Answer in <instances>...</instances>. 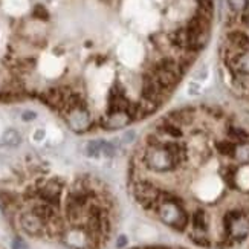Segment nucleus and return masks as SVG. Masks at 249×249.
<instances>
[{"label": "nucleus", "mask_w": 249, "mask_h": 249, "mask_svg": "<svg viewBox=\"0 0 249 249\" xmlns=\"http://www.w3.org/2000/svg\"><path fill=\"white\" fill-rule=\"evenodd\" d=\"M71 125L77 130V132H80V130H84L88 128L90 121H89V115L86 113L83 109H77V110H72L71 112Z\"/></svg>", "instance_id": "nucleus-8"}, {"label": "nucleus", "mask_w": 249, "mask_h": 249, "mask_svg": "<svg viewBox=\"0 0 249 249\" xmlns=\"http://www.w3.org/2000/svg\"><path fill=\"white\" fill-rule=\"evenodd\" d=\"M135 138H136L135 130H128V132H125V133H124V136H123V141H124L125 144H130V142H133Z\"/></svg>", "instance_id": "nucleus-23"}, {"label": "nucleus", "mask_w": 249, "mask_h": 249, "mask_svg": "<svg viewBox=\"0 0 249 249\" xmlns=\"http://www.w3.org/2000/svg\"><path fill=\"white\" fill-rule=\"evenodd\" d=\"M37 118V113L34 110H25L23 113H21V120H23L25 123H31L34 121Z\"/></svg>", "instance_id": "nucleus-22"}, {"label": "nucleus", "mask_w": 249, "mask_h": 249, "mask_svg": "<svg viewBox=\"0 0 249 249\" xmlns=\"http://www.w3.org/2000/svg\"><path fill=\"white\" fill-rule=\"evenodd\" d=\"M60 194H61V183H58L57 180H51L45 183V187H41L38 191V196L46 203H51V205L58 203Z\"/></svg>", "instance_id": "nucleus-4"}, {"label": "nucleus", "mask_w": 249, "mask_h": 249, "mask_svg": "<svg viewBox=\"0 0 249 249\" xmlns=\"http://www.w3.org/2000/svg\"><path fill=\"white\" fill-rule=\"evenodd\" d=\"M45 130H43V128H37L36 130V133H34V141H37V142H40V141H43V139H45Z\"/></svg>", "instance_id": "nucleus-25"}, {"label": "nucleus", "mask_w": 249, "mask_h": 249, "mask_svg": "<svg viewBox=\"0 0 249 249\" xmlns=\"http://www.w3.org/2000/svg\"><path fill=\"white\" fill-rule=\"evenodd\" d=\"M144 249H168V248L160 246V245H151V246H145Z\"/></svg>", "instance_id": "nucleus-28"}, {"label": "nucleus", "mask_w": 249, "mask_h": 249, "mask_svg": "<svg viewBox=\"0 0 249 249\" xmlns=\"http://www.w3.org/2000/svg\"><path fill=\"white\" fill-rule=\"evenodd\" d=\"M190 237H191V240L196 245H199V246H203V248L210 246V240H208V237L203 235V231H196L194 234H191Z\"/></svg>", "instance_id": "nucleus-17"}, {"label": "nucleus", "mask_w": 249, "mask_h": 249, "mask_svg": "<svg viewBox=\"0 0 249 249\" xmlns=\"http://www.w3.org/2000/svg\"><path fill=\"white\" fill-rule=\"evenodd\" d=\"M32 16H34L36 18H40V20H48L49 18V13L48 9L43 6V5H37L34 8V11H32Z\"/></svg>", "instance_id": "nucleus-18"}, {"label": "nucleus", "mask_w": 249, "mask_h": 249, "mask_svg": "<svg viewBox=\"0 0 249 249\" xmlns=\"http://www.w3.org/2000/svg\"><path fill=\"white\" fill-rule=\"evenodd\" d=\"M141 93H142V98L150 103V104H159L160 100L164 98V90L160 89V86L156 83V80L153 78V75H144L142 78V89H141Z\"/></svg>", "instance_id": "nucleus-3"}, {"label": "nucleus", "mask_w": 249, "mask_h": 249, "mask_svg": "<svg viewBox=\"0 0 249 249\" xmlns=\"http://www.w3.org/2000/svg\"><path fill=\"white\" fill-rule=\"evenodd\" d=\"M115 153H116L115 145L110 144V142H107V141H104L103 148H101V156H104V158H113Z\"/></svg>", "instance_id": "nucleus-19"}, {"label": "nucleus", "mask_w": 249, "mask_h": 249, "mask_svg": "<svg viewBox=\"0 0 249 249\" xmlns=\"http://www.w3.org/2000/svg\"><path fill=\"white\" fill-rule=\"evenodd\" d=\"M230 232L232 234V237H235V239H239V240L245 239L249 234V220L243 217V215H239L230 226Z\"/></svg>", "instance_id": "nucleus-7"}, {"label": "nucleus", "mask_w": 249, "mask_h": 249, "mask_svg": "<svg viewBox=\"0 0 249 249\" xmlns=\"http://www.w3.org/2000/svg\"><path fill=\"white\" fill-rule=\"evenodd\" d=\"M130 121H132L130 115L125 110H121V112H113V113H110V116L103 123V125L107 130H120V128L127 127L130 124Z\"/></svg>", "instance_id": "nucleus-6"}, {"label": "nucleus", "mask_w": 249, "mask_h": 249, "mask_svg": "<svg viewBox=\"0 0 249 249\" xmlns=\"http://www.w3.org/2000/svg\"><path fill=\"white\" fill-rule=\"evenodd\" d=\"M32 213H34L37 217H40L43 222H46V220H51L55 217V210L52 208V205L51 203H41V205H37V207L32 210Z\"/></svg>", "instance_id": "nucleus-9"}, {"label": "nucleus", "mask_w": 249, "mask_h": 249, "mask_svg": "<svg viewBox=\"0 0 249 249\" xmlns=\"http://www.w3.org/2000/svg\"><path fill=\"white\" fill-rule=\"evenodd\" d=\"M215 148H217V151H219V153H220L222 156L234 158V156H235L237 144L232 142V141H219V142L215 144Z\"/></svg>", "instance_id": "nucleus-11"}, {"label": "nucleus", "mask_w": 249, "mask_h": 249, "mask_svg": "<svg viewBox=\"0 0 249 249\" xmlns=\"http://www.w3.org/2000/svg\"><path fill=\"white\" fill-rule=\"evenodd\" d=\"M13 248H14V249H26L25 243H21L20 240H16L14 245H13Z\"/></svg>", "instance_id": "nucleus-27"}, {"label": "nucleus", "mask_w": 249, "mask_h": 249, "mask_svg": "<svg viewBox=\"0 0 249 249\" xmlns=\"http://www.w3.org/2000/svg\"><path fill=\"white\" fill-rule=\"evenodd\" d=\"M193 226L196 231H205L207 230V217L202 210H197L193 214Z\"/></svg>", "instance_id": "nucleus-14"}, {"label": "nucleus", "mask_w": 249, "mask_h": 249, "mask_svg": "<svg viewBox=\"0 0 249 249\" xmlns=\"http://www.w3.org/2000/svg\"><path fill=\"white\" fill-rule=\"evenodd\" d=\"M188 93L190 95H199L200 93V86L197 83H190L188 84Z\"/></svg>", "instance_id": "nucleus-24"}, {"label": "nucleus", "mask_w": 249, "mask_h": 249, "mask_svg": "<svg viewBox=\"0 0 249 249\" xmlns=\"http://www.w3.org/2000/svg\"><path fill=\"white\" fill-rule=\"evenodd\" d=\"M207 77H208V69L205 66H202L196 73H194V80L196 81H203V80H207Z\"/></svg>", "instance_id": "nucleus-21"}, {"label": "nucleus", "mask_w": 249, "mask_h": 249, "mask_svg": "<svg viewBox=\"0 0 249 249\" xmlns=\"http://www.w3.org/2000/svg\"><path fill=\"white\" fill-rule=\"evenodd\" d=\"M159 217L178 231H183L188 223V215L179 207V203L164 202L159 208Z\"/></svg>", "instance_id": "nucleus-2"}, {"label": "nucleus", "mask_w": 249, "mask_h": 249, "mask_svg": "<svg viewBox=\"0 0 249 249\" xmlns=\"http://www.w3.org/2000/svg\"><path fill=\"white\" fill-rule=\"evenodd\" d=\"M125 245H127V237H125V235H120V237H118L116 246H118V248H123V246H125Z\"/></svg>", "instance_id": "nucleus-26"}, {"label": "nucleus", "mask_w": 249, "mask_h": 249, "mask_svg": "<svg viewBox=\"0 0 249 249\" xmlns=\"http://www.w3.org/2000/svg\"><path fill=\"white\" fill-rule=\"evenodd\" d=\"M155 235V231L150 228V226H141V228L138 230V237H141V239H153Z\"/></svg>", "instance_id": "nucleus-20"}, {"label": "nucleus", "mask_w": 249, "mask_h": 249, "mask_svg": "<svg viewBox=\"0 0 249 249\" xmlns=\"http://www.w3.org/2000/svg\"><path fill=\"white\" fill-rule=\"evenodd\" d=\"M2 141H3V144H6L9 147H17L21 142V135L16 128H8L2 135Z\"/></svg>", "instance_id": "nucleus-10"}, {"label": "nucleus", "mask_w": 249, "mask_h": 249, "mask_svg": "<svg viewBox=\"0 0 249 249\" xmlns=\"http://www.w3.org/2000/svg\"><path fill=\"white\" fill-rule=\"evenodd\" d=\"M103 139H96V141H89V144L86 145V153L90 158H98L101 156V148H103Z\"/></svg>", "instance_id": "nucleus-13"}, {"label": "nucleus", "mask_w": 249, "mask_h": 249, "mask_svg": "<svg viewBox=\"0 0 249 249\" xmlns=\"http://www.w3.org/2000/svg\"><path fill=\"white\" fill-rule=\"evenodd\" d=\"M21 228H23L31 235H38L43 231V220L34 213H26L20 217Z\"/></svg>", "instance_id": "nucleus-5"}, {"label": "nucleus", "mask_w": 249, "mask_h": 249, "mask_svg": "<svg viewBox=\"0 0 249 249\" xmlns=\"http://www.w3.org/2000/svg\"><path fill=\"white\" fill-rule=\"evenodd\" d=\"M162 132H164L165 135H168V136H171V138H182V130H180V127L176 124V123H173V121H164L160 124V127H159Z\"/></svg>", "instance_id": "nucleus-12"}, {"label": "nucleus", "mask_w": 249, "mask_h": 249, "mask_svg": "<svg viewBox=\"0 0 249 249\" xmlns=\"http://www.w3.org/2000/svg\"><path fill=\"white\" fill-rule=\"evenodd\" d=\"M228 135H230V138H231L232 141H237V142H245L246 138H248V135H246L245 130L237 128V127H231V128L228 130Z\"/></svg>", "instance_id": "nucleus-16"}, {"label": "nucleus", "mask_w": 249, "mask_h": 249, "mask_svg": "<svg viewBox=\"0 0 249 249\" xmlns=\"http://www.w3.org/2000/svg\"><path fill=\"white\" fill-rule=\"evenodd\" d=\"M145 164L150 170H155L158 173L170 171L178 165L175 158L164 145L150 147L145 153Z\"/></svg>", "instance_id": "nucleus-1"}, {"label": "nucleus", "mask_w": 249, "mask_h": 249, "mask_svg": "<svg viewBox=\"0 0 249 249\" xmlns=\"http://www.w3.org/2000/svg\"><path fill=\"white\" fill-rule=\"evenodd\" d=\"M234 158L240 162H249V142H242L237 145Z\"/></svg>", "instance_id": "nucleus-15"}]
</instances>
